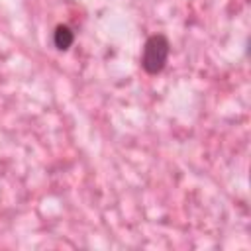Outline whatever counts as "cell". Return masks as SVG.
<instances>
[{
    "mask_svg": "<svg viewBox=\"0 0 251 251\" xmlns=\"http://www.w3.org/2000/svg\"><path fill=\"white\" fill-rule=\"evenodd\" d=\"M75 43V31L65 25V24H59L53 31V45L59 49V51H69L71 45Z\"/></svg>",
    "mask_w": 251,
    "mask_h": 251,
    "instance_id": "cell-2",
    "label": "cell"
},
{
    "mask_svg": "<svg viewBox=\"0 0 251 251\" xmlns=\"http://www.w3.org/2000/svg\"><path fill=\"white\" fill-rule=\"evenodd\" d=\"M169 55H171V43L167 39V35L163 33H153L147 37L145 45H143V51H141V69L147 73V75H159L163 73V69L167 67V61H169Z\"/></svg>",
    "mask_w": 251,
    "mask_h": 251,
    "instance_id": "cell-1",
    "label": "cell"
}]
</instances>
